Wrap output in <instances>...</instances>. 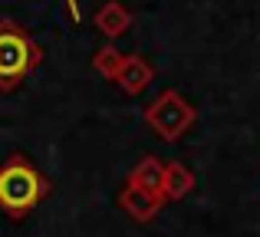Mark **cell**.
Listing matches in <instances>:
<instances>
[{
    "mask_svg": "<svg viewBox=\"0 0 260 237\" xmlns=\"http://www.w3.org/2000/svg\"><path fill=\"white\" fill-rule=\"evenodd\" d=\"M66 4H70V10H73V17L79 20V7H76V0H66Z\"/></svg>",
    "mask_w": 260,
    "mask_h": 237,
    "instance_id": "cell-4",
    "label": "cell"
},
{
    "mask_svg": "<svg viewBox=\"0 0 260 237\" xmlns=\"http://www.w3.org/2000/svg\"><path fill=\"white\" fill-rule=\"evenodd\" d=\"M158 109H161V112L155 116V122L161 125V132H165L168 139H175V135L191 122V109H188L184 103H178L175 96H168L165 103H158Z\"/></svg>",
    "mask_w": 260,
    "mask_h": 237,
    "instance_id": "cell-3",
    "label": "cell"
},
{
    "mask_svg": "<svg viewBox=\"0 0 260 237\" xmlns=\"http://www.w3.org/2000/svg\"><path fill=\"white\" fill-rule=\"evenodd\" d=\"M40 198V178L26 165H7L0 168V205L7 211H26Z\"/></svg>",
    "mask_w": 260,
    "mask_h": 237,
    "instance_id": "cell-1",
    "label": "cell"
},
{
    "mask_svg": "<svg viewBox=\"0 0 260 237\" xmlns=\"http://www.w3.org/2000/svg\"><path fill=\"white\" fill-rule=\"evenodd\" d=\"M33 63V43L13 26L0 30V79H17Z\"/></svg>",
    "mask_w": 260,
    "mask_h": 237,
    "instance_id": "cell-2",
    "label": "cell"
}]
</instances>
